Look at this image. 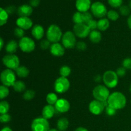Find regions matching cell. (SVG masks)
I'll return each instance as SVG.
<instances>
[{"instance_id":"1","label":"cell","mask_w":131,"mask_h":131,"mask_svg":"<svg viewBox=\"0 0 131 131\" xmlns=\"http://www.w3.org/2000/svg\"><path fill=\"white\" fill-rule=\"evenodd\" d=\"M108 106L116 110L124 108L126 106L127 99L124 94L120 92H115L110 94L107 99Z\"/></svg>"},{"instance_id":"2","label":"cell","mask_w":131,"mask_h":131,"mask_svg":"<svg viewBox=\"0 0 131 131\" xmlns=\"http://www.w3.org/2000/svg\"><path fill=\"white\" fill-rule=\"evenodd\" d=\"M62 37V31L58 26L56 24H51L49 26L46 32V37L51 43H58L61 40Z\"/></svg>"},{"instance_id":"3","label":"cell","mask_w":131,"mask_h":131,"mask_svg":"<svg viewBox=\"0 0 131 131\" xmlns=\"http://www.w3.org/2000/svg\"><path fill=\"white\" fill-rule=\"evenodd\" d=\"M92 94L95 99L101 102L107 101L110 95L108 88L102 84H99L95 87L92 92Z\"/></svg>"},{"instance_id":"4","label":"cell","mask_w":131,"mask_h":131,"mask_svg":"<svg viewBox=\"0 0 131 131\" xmlns=\"http://www.w3.org/2000/svg\"><path fill=\"white\" fill-rule=\"evenodd\" d=\"M0 79L3 85L7 87L13 86L16 82L15 73L11 69H5L1 72Z\"/></svg>"},{"instance_id":"5","label":"cell","mask_w":131,"mask_h":131,"mask_svg":"<svg viewBox=\"0 0 131 131\" xmlns=\"http://www.w3.org/2000/svg\"><path fill=\"white\" fill-rule=\"evenodd\" d=\"M118 78L116 72L107 70L104 74L102 80L106 86L108 88H115L118 83Z\"/></svg>"},{"instance_id":"6","label":"cell","mask_w":131,"mask_h":131,"mask_svg":"<svg viewBox=\"0 0 131 131\" xmlns=\"http://www.w3.org/2000/svg\"><path fill=\"white\" fill-rule=\"evenodd\" d=\"M2 61L3 65L7 69L11 70H16L20 66V60L15 54H8L3 58Z\"/></svg>"},{"instance_id":"7","label":"cell","mask_w":131,"mask_h":131,"mask_svg":"<svg viewBox=\"0 0 131 131\" xmlns=\"http://www.w3.org/2000/svg\"><path fill=\"white\" fill-rule=\"evenodd\" d=\"M70 83L67 78L60 76L56 79L54 84V88L56 93L63 94L69 90Z\"/></svg>"},{"instance_id":"8","label":"cell","mask_w":131,"mask_h":131,"mask_svg":"<svg viewBox=\"0 0 131 131\" xmlns=\"http://www.w3.org/2000/svg\"><path fill=\"white\" fill-rule=\"evenodd\" d=\"M31 128L32 131H49V123L48 120L43 117H38L33 120Z\"/></svg>"},{"instance_id":"9","label":"cell","mask_w":131,"mask_h":131,"mask_svg":"<svg viewBox=\"0 0 131 131\" xmlns=\"http://www.w3.org/2000/svg\"><path fill=\"white\" fill-rule=\"evenodd\" d=\"M35 47V41L28 37H24L20 38L19 42V47L23 52L26 53L33 52Z\"/></svg>"},{"instance_id":"10","label":"cell","mask_w":131,"mask_h":131,"mask_svg":"<svg viewBox=\"0 0 131 131\" xmlns=\"http://www.w3.org/2000/svg\"><path fill=\"white\" fill-rule=\"evenodd\" d=\"M61 42L65 48H74V47L76 46L77 44L76 36L75 35L74 32L71 31H68L63 35Z\"/></svg>"},{"instance_id":"11","label":"cell","mask_w":131,"mask_h":131,"mask_svg":"<svg viewBox=\"0 0 131 131\" xmlns=\"http://www.w3.org/2000/svg\"><path fill=\"white\" fill-rule=\"evenodd\" d=\"M91 12L95 17L100 19L104 17L107 14L106 6L99 1L93 3L91 6Z\"/></svg>"},{"instance_id":"12","label":"cell","mask_w":131,"mask_h":131,"mask_svg":"<svg viewBox=\"0 0 131 131\" xmlns=\"http://www.w3.org/2000/svg\"><path fill=\"white\" fill-rule=\"evenodd\" d=\"M74 33L77 37L80 38H86L90 35L91 30L88 28V25L85 23H81V24H75L73 28Z\"/></svg>"},{"instance_id":"13","label":"cell","mask_w":131,"mask_h":131,"mask_svg":"<svg viewBox=\"0 0 131 131\" xmlns=\"http://www.w3.org/2000/svg\"><path fill=\"white\" fill-rule=\"evenodd\" d=\"M106 109L104 102H101L97 100H93L91 101L89 104V110L91 113L94 115H99L103 112Z\"/></svg>"},{"instance_id":"14","label":"cell","mask_w":131,"mask_h":131,"mask_svg":"<svg viewBox=\"0 0 131 131\" xmlns=\"http://www.w3.org/2000/svg\"><path fill=\"white\" fill-rule=\"evenodd\" d=\"M54 107L57 112L60 113H65L70 110V104L69 101L65 99H60L55 104Z\"/></svg>"},{"instance_id":"15","label":"cell","mask_w":131,"mask_h":131,"mask_svg":"<svg viewBox=\"0 0 131 131\" xmlns=\"http://www.w3.org/2000/svg\"><path fill=\"white\" fill-rule=\"evenodd\" d=\"M49 49L51 54L54 56H56V57L63 56L65 52V48L64 47V46L59 42L51 44Z\"/></svg>"},{"instance_id":"16","label":"cell","mask_w":131,"mask_h":131,"mask_svg":"<svg viewBox=\"0 0 131 131\" xmlns=\"http://www.w3.org/2000/svg\"><path fill=\"white\" fill-rule=\"evenodd\" d=\"M16 24L19 28L24 30H28L33 26V21L30 18L27 17H20L17 19Z\"/></svg>"},{"instance_id":"17","label":"cell","mask_w":131,"mask_h":131,"mask_svg":"<svg viewBox=\"0 0 131 131\" xmlns=\"http://www.w3.org/2000/svg\"><path fill=\"white\" fill-rule=\"evenodd\" d=\"M91 1L90 0H77L75 2V7L78 12L81 13L88 12L90 8H91Z\"/></svg>"},{"instance_id":"18","label":"cell","mask_w":131,"mask_h":131,"mask_svg":"<svg viewBox=\"0 0 131 131\" xmlns=\"http://www.w3.org/2000/svg\"><path fill=\"white\" fill-rule=\"evenodd\" d=\"M56 112V108L52 105H46L42 110V117L49 120L52 118Z\"/></svg>"},{"instance_id":"19","label":"cell","mask_w":131,"mask_h":131,"mask_svg":"<svg viewBox=\"0 0 131 131\" xmlns=\"http://www.w3.org/2000/svg\"><path fill=\"white\" fill-rule=\"evenodd\" d=\"M44 33L45 31L43 26L40 24H36L32 28L31 34L36 40H39L42 39L44 35Z\"/></svg>"},{"instance_id":"20","label":"cell","mask_w":131,"mask_h":131,"mask_svg":"<svg viewBox=\"0 0 131 131\" xmlns=\"http://www.w3.org/2000/svg\"><path fill=\"white\" fill-rule=\"evenodd\" d=\"M33 12V8L29 5H23L17 9L18 15L20 17H29Z\"/></svg>"},{"instance_id":"21","label":"cell","mask_w":131,"mask_h":131,"mask_svg":"<svg viewBox=\"0 0 131 131\" xmlns=\"http://www.w3.org/2000/svg\"><path fill=\"white\" fill-rule=\"evenodd\" d=\"M18 47H19V43L14 40H12L6 43L5 46V50L8 54H13L16 52Z\"/></svg>"},{"instance_id":"22","label":"cell","mask_w":131,"mask_h":131,"mask_svg":"<svg viewBox=\"0 0 131 131\" xmlns=\"http://www.w3.org/2000/svg\"><path fill=\"white\" fill-rule=\"evenodd\" d=\"M90 40L92 42L94 43H99L102 40V35L99 31L93 30L91 31L89 35Z\"/></svg>"},{"instance_id":"23","label":"cell","mask_w":131,"mask_h":131,"mask_svg":"<svg viewBox=\"0 0 131 131\" xmlns=\"http://www.w3.org/2000/svg\"><path fill=\"white\" fill-rule=\"evenodd\" d=\"M69 122L66 118H61L57 122L58 130L60 131H65L68 129Z\"/></svg>"},{"instance_id":"24","label":"cell","mask_w":131,"mask_h":131,"mask_svg":"<svg viewBox=\"0 0 131 131\" xmlns=\"http://www.w3.org/2000/svg\"><path fill=\"white\" fill-rule=\"evenodd\" d=\"M110 27V21L107 19L106 18H102L99 20H98L97 23V29L101 31H104L107 30Z\"/></svg>"},{"instance_id":"25","label":"cell","mask_w":131,"mask_h":131,"mask_svg":"<svg viewBox=\"0 0 131 131\" xmlns=\"http://www.w3.org/2000/svg\"><path fill=\"white\" fill-rule=\"evenodd\" d=\"M15 73L20 78H25L28 76L29 74V70L27 67L24 66H19L15 70Z\"/></svg>"},{"instance_id":"26","label":"cell","mask_w":131,"mask_h":131,"mask_svg":"<svg viewBox=\"0 0 131 131\" xmlns=\"http://www.w3.org/2000/svg\"><path fill=\"white\" fill-rule=\"evenodd\" d=\"M12 87L14 88V91L18 92V93L25 92L26 90L25 83L23 81H17Z\"/></svg>"},{"instance_id":"27","label":"cell","mask_w":131,"mask_h":131,"mask_svg":"<svg viewBox=\"0 0 131 131\" xmlns=\"http://www.w3.org/2000/svg\"><path fill=\"white\" fill-rule=\"evenodd\" d=\"M58 98L56 93H49L46 96V101L49 105H55V104L57 102Z\"/></svg>"},{"instance_id":"28","label":"cell","mask_w":131,"mask_h":131,"mask_svg":"<svg viewBox=\"0 0 131 131\" xmlns=\"http://www.w3.org/2000/svg\"><path fill=\"white\" fill-rule=\"evenodd\" d=\"M0 10H1V12H0V26H2L7 23L9 14H8L5 9L1 8Z\"/></svg>"},{"instance_id":"29","label":"cell","mask_w":131,"mask_h":131,"mask_svg":"<svg viewBox=\"0 0 131 131\" xmlns=\"http://www.w3.org/2000/svg\"><path fill=\"white\" fill-rule=\"evenodd\" d=\"M71 73V69L67 65H63L60 69V74L61 77L67 78Z\"/></svg>"},{"instance_id":"30","label":"cell","mask_w":131,"mask_h":131,"mask_svg":"<svg viewBox=\"0 0 131 131\" xmlns=\"http://www.w3.org/2000/svg\"><path fill=\"white\" fill-rule=\"evenodd\" d=\"M9 110H10V104L8 102L5 101H1L0 103V113L1 115L8 113Z\"/></svg>"},{"instance_id":"31","label":"cell","mask_w":131,"mask_h":131,"mask_svg":"<svg viewBox=\"0 0 131 131\" xmlns=\"http://www.w3.org/2000/svg\"><path fill=\"white\" fill-rule=\"evenodd\" d=\"M10 93L8 87L5 85H1L0 86V99L1 100L6 98Z\"/></svg>"},{"instance_id":"32","label":"cell","mask_w":131,"mask_h":131,"mask_svg":"<svg viewBox=\"0 0 131 131\" xmlns=\"http://www.w3.org/2000/svg\"><path fill=\"white\" fill-rule=\"evenodd\" d=\"M73 21L75 23V24H81V23H83V14L80 12H76L75 14L73 15Z\"/></svg>"},{"instance_id":"33","label":"cell","mask_w":131,"mask_h":131,"mask_svg":"<svg viewBox=\"0 0 131 131\" xmlns=\"http://www.w3.org/2000/svg\"><path fill=\"white\" fill-rule=\"evenodd\" d=\"M35 96V92L33 90H28L25 91L23 94V99L26 101H30Z\"/></svg>"},{"instance_id":"34","label":"cell","mask_w":131,"mask_h":131,"mask_svg":"<svg viewBox=\"0 0 131 131\" xmlns=\"http://www.w3.org/2000/svg\"><path fill=\"white\" fill-rule=\"evenodd\" d=\"M107 17L109 19L113 20V21H116V20H118L119 18V14L117 12H116L115 10H111L110 11L107 12Z\"/></svg>"},{"instance_id":"35","label":"cell","mask_w":131,"mask_h":131,"mask_svg":"<svg viewBox=\"0 0 131 131\" xmlns=\"http://www.w3.org/2000/svg\"><path fill=\"white\" fill-rule=\"evenodd\" d=\"M82 14H83V23H85L87 24L90 20H93V17H92V15L91 14V13L86 12L82 13Z\"/></svg>"},{"instance_id":"36","label":"cell","mask_w":131,"mask_h":131,"mask_svg":"<svg viewBox=\"0 0 131 131\" xmlns=\"http://www.w3.org/2000/svg\"><path fill=\"white\" fill-rule=\"evenodd\" d=\"M107 1L110 6L113 8L120 7L123 3V0H107Z\"/></svg>"},{"instance_id":"37","label":"cell","mask_w":131,"mask_h":131,"mask_svg":"<svg viewBox=\"0 0 131 131\" xmlns=\"http://www.w3.org/2000/svg\"><path fill=\"white\" fill-rule=\"evenodd\" d=\"M24 33H24V29H21V28H19V27L14 29V35L17 37H18V38H22L24 37Z\"/></svg>"},{"instance_id":"38","label":"cell","mask_w":131,"mask_h":131,"mask_svg":"<svg viewBox=\"0 0 131 131\" xmlns=\"http://www.w3.org/2000/svg\"><path fill=\"white\" fill-rule=\"evenodd\" d=\"M130 8L128 7L127 6H125V5H122L120 7V12L124 16H127L130 14Z\"/></svg>"},{"instance_id":"39","label":"cell","mask_w":131,"mask_h":131,"mask_svg":"<svg viewBox=\"0 0 131 131\" xmlns=\"http://www.w3.org/2000/svg\"><path fill=\"white\" fill-rule=\"evenodd\" d=\"M51 42L48 40H42L41 41L40 43V48L43 50H46L47 49L51 47Z\"/></svg>"},{"instance_id":"40","label":"cell","mask_w":131,"mask_h":131,"mask_svg":"<svg viewBox=\"0 0 131 131\" xmlns=\"http://www.w3.org/2000/svg\"><path fill=\"white\" fill-rule=\"evenodd\" d=\"M11 120V116L8 113L3 114L0 116V121L1 123H8Z\"/></svg>"},{"instance_id":"41","label":"cell","mask_w":131,"mask_h":131,"mask_svg":"<svg viewBox=\"0 0 131 131\" xmlns=\"http://www.w3.org/2000/svg\"><path fill=\"white\" fill-rule=\"evenodd\" d=\"M122 67H124L126 69L131 70V58L124 59L122 62Z\"/></svg>"},{"instance_id":"42","label":"cell","mask_w":131,"mask_h":131,"mask_svg":"<svg viewBox=\"0 0 131 131\" xmlns=\"http://www.w3.org/2000/svg\"><path fill=\"white\" fill-rule=\"evenodd\" d=\"M76 47L79 51H84L87 48V46L85 42H83V41H80V42H77Z\"/></svg>"},{"instance_id":"43","label":"cell","mask_w":131,"mask_h":131,"mask_svg":"<svg viewBox=\"0 0 131 131\" xmlns=\"http://www.w3.org/2000/svg\"><path fill=\"white\" fill-rule=\"evenodd\" d=\"M97 23L98 21H96L95 20H92L89 22V23L87 24L88 25V28H90L91 31H93V30H96V29L97 28Z\"/></svg>"},{"instance_id":"44","label":"cell","mask_w":131,"mask_h":131,"mask_svg":"<svg viewBox=\"0 0 131 131\" xmlns=\"http://www.w3.org/2000/svg\"><path fill=\"white\" fill-rule=\"evenodd\" d=\"M105 111H106V113L109 116H114L116 113V110L113 107H110V106H106Z\"/></svg>"},{"instance_id":"45","label":"cell","mask_w":131,"mask_h":131,"mask_svg":"<svg viewBox=\"0 0 131 131\" xmlns=\"http://www.w3.org/2000/svg\"><path fill=\"white\" fill-rule=\"evenodd\" d=\"M116 73L118 75V76L120 77V78H122V77L125 76V75L126 74V69H125L124 67L118 68L116 70Z\"/></svg>"},{"instance_id":"46","label":"cell","mask_w":131,"mask_h":131,"mask_svg":"<svg viewBox=\"0 0 131 131\" xmlns=\"http://www.w3.org/2000/svg\"><path fill=\"white\" fill-rule=\"evenodd\" d=\"M29 4L32 7H37L40 4V0H30Z\"/></svg>"},{"instance_id":"47","label":"cell","mask_w":131,"mask_h":131,"mask_svg":"<svg viewBox=\"0 0 131 131\" xmlns=\"http://www.w3.org/2000/svg\"><path fill=\"white\" fill-rule=\"evenodd\" d=\"M15 7L14 6H9L6 8V11L8 14H12L15 12Z\"/></svg>"},{"instance_id":"48","label":"cell","mask_w":131,"mask_h":131,"mask_svg":"<svg viewBox=\"0 0 131 131\" xmlns=\"http://www.w3.org/2000/svg\"><path fill=\"white\" fill-rule=\"evenodd\" d=\"M74 131H88L84 127H79L77 128Z\"/></svg>"},{"instance_id":"49","label":"cell","mask_w":131,"mask_h":131,"mask_svg":"<svg viewBox=\"0 0 131 131\" xmlns=\"http://www.w3.org/2000/svg\"><path fill=\"white\" fill-rule=\"evenodd\" d=\"M127 25L129 26V28L131 29V15L127 19Z\"/></svg>"},{"instance_id":"50","label":"cell","mask_w":131,"mask_h":131,"mask_svg":"<svg viewBox=\"0 0 131 131\" xmlns=\"http://www.w3.org/2000/svg\"><path fill=\"white\" fill-rule=\"evenodd\" d=\"M4 46V41L3 39L2 38H0V49L2 50L3 49V47Z\"/></svg>"},{"instance_id":"51","label":"cell","mask_w":131,"mask_h":131,"mask_svg":"<svg viewBox=\"0 0 131 131\" xmlns=\"http://www.w3.org/2000/svg\"><path fill=\"white\" fill-rule=\"evenodd\" d=\"M1 131H12V130L8 127H5L3 128Z\"/></svg>"},{"instance_id":"52","label":"cell","mask_w":131,"mask_h":131,"mask_svg":"<svg viewBox=\"0 0 131 131\" xmlns=\"http://www.w3.org/2000/svg\"><path fill=\"white\" fill-rule=\"evenodd\" d=\"M101 79H102V78H101V75H96L95 78V81L97 82H100V81H101Z\"/></svg>"},{"instance_id":"53","label":"cell","mask_w":131,"mask_h":131,"mask_svg":"<svg viewBox=\"0 0 131 131\" xmlns=\"http://www.w3.org/2000/svg\"><path fill=\"white\" fill-rule=\"evenodd\" d=\"M49 131H60V130H57V129H50Z\"/></svg>"},{"instance_id":"54","label":"cell","mask_w":131,"mask_h":131,"mask_svg":"<svg viewBox=\"0 0 131 131\" xmlns=\"http://www.w3.org/2000/svg\"><path fill=\"white\" fill-rule=\"evenodd\" d=\"M129 8H130V9L131 10V0L130 1V3H129Z\"/></svg>"},{"instance_id":"55","label":"cell","mask_w":131,"mask_h":131,"mask_svg":"<svg viewBox=\"0 0 131 131\" xmlns=\"http://www.w3.org/2000/svg\"><path fill=\"white\" fill-rule=\"evenodd\" d=\"M129 90H130V93H131V84H130V88H129Z\"/></svg>"},{"instance_id":"56","label":"cell","mask_w":131,"mask_h":131,"mask_svg":"<svg viewBox=\"0 0 131 131\" xmlns=\"http://www.w3.org/2000/svg\"><path fill=\"white\" fill-rule=\"evenodd\" d=\"M130 102H131V101H130Z\"/></svg>"}]
</instances>
